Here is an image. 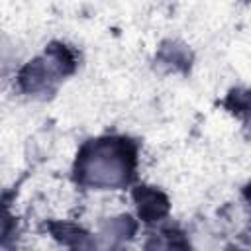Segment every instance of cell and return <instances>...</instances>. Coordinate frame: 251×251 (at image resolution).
Returning <instances> with one entry per match:
<instances>
[{"label":"cell","instance_id":"7a4b0ae2","mask_svg":"<svg viewBox=\"0 0 251 251\" xmlns=\"http://www.w3.org/2000/svg\"><path fill=\"white\" fill-rule=\"evenodd\" d=\"M75 69V57L65 45H51L47 51L27 63L20 73V86L27 94H45L53 86L71 75Z\"/></svg>","mask_w":251,"mask_h":251},{"label":"cell","instance_id":"5b68a950","mask_svg":"<svg viewBox=\"0 0 251 251\" xmlns=\"http://www.w3.org/2000/svg\"><path fill=\"white\" fill-rule=\"evenodd\" d=\"M12 229H14V218L8 212V208L0 204V241L6 239L12 233Z\"/></svg>","mask_w":251,"mask_h":251},{"label":"cell","instance_id":"6da1fadb","mask_svg":"<svg viewBox=\"0 0 251 251\" xmlns=\"http://www.w3.org/2000/svg\"><path fill=\"white\" fill-rule=\"evenodd\" d=\"M137 149L126 137H98L86 141L75 163L78 184L96 190H118L129 184L135 173Z\"/></svg>","mask_w":251,"mask_h":251},{"label":"cell","instance_id":"3957f363","mask_svg":"<svg viewBox=\"0 0 251 251\" xmlns=\"http://www.w3.org/2000/svg\"><path fill=\"white\" fill-rule=\"evenodd\" d=\"M133 198L137 202V212L145 222H155L161 220L167 210H169V202L165 198L163 192H159L157 188L151 186H139L133 192Z\"/></svg>","mask_w":251,"mask_h":251},{"label":"cell","instance_id":"277c9868","mask_svg":"<svg viewBox=\"0 0 251 251\" xmlns=\"http://www.w3.org/2000/svg\"><path fill=\"white\" fill-rule=\"evenodd\" d=\"M135 233V222L129 216H118V218H110L106 222H102L100 226V235L104 239L112 241H124L129 239Z\"/></svg>","mask_w":251,"mask_h":251}]
</instances>
